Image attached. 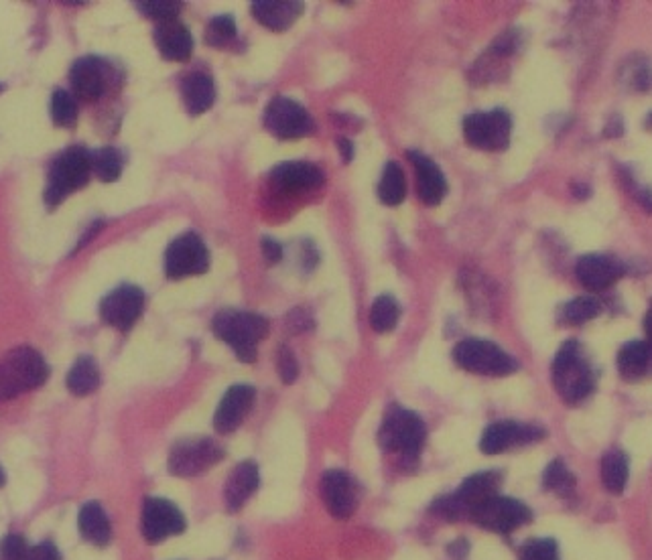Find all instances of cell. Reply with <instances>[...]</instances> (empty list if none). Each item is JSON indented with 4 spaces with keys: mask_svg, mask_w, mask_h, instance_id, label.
Returning <instances> with one entry per match:
<instances>
[{
    "mask_svg": "<svg viewBox=\"0 0 652 560\" xmlns=\"http://www.w3.org/2000/svg\"><path fill=\"white\" fill-rule=\"evenodd\" d=\"M624 132V128H622V118L620 116H614L612 118V122L606 126V130H604V134L606 136H620Z\"/></svg>",
    "mask_w": 652,
    "mask_h": 560,
    "instance_id": "cell-46",
    "label": "cell"
},
{
    "mask_svg": "<svg viewBox=\"0 0 652 560\" xmlns=\"http://www.w3.org/2000/svg\"><path fill=\"white\" fill-rule=\"evenodd\" d=\"M78 526L82 538L94 546H106L112 538L110 520L98 502H88L80 508Z\"/></svg>",
    "mask_w": 652,
    "mask_h": 560,
    "instance_id": "cell-27",
    "label": "cell"
},
{
    "mask_svg": "<svg viewBox=\"0 0 652 560\" xmlns=\"http://www.w3.org/2000/svg\"><path fill=\"white\" fill-rule=\"evenodd\" d=\"M551 380L567 404H577L596 390L598 372L579 341H565L551 364Z\"/></svg>",
    "mask_w": 652,
    "mask_h": 560,
    "instance_id": "cell-1",
    "label": "cell"
},
{
    "mask_svg": "<svg viewBox=\"0 0 652 560\" xmlns=\"http://www.w3.org/2000/svg\"><path fill=\"white\" fill-rule=\"evenodd\" d=\"M145 17L155 19L159 23L165 21H175V17L181 13L183 5L177 3V0H147V3L137 5Z\"/></svg>",
    "mask_w": 652,
    "mask_h": 560,
    "instance_id": "cell-37",
    "label": "cell"
},
{
    "mask_svg": "<svg viewBox=\"0 0 652 560\" xmlns=\"http://www.w3.org/2000/svg\"><path fill=\"white\" fill-rule=\"evenodd\" d=\"M575 276L583 289L598 293L618 283L624 276V266L608 254H585L577 260Z\"/></svg>",
    "mask_w": 652,
    "mask_h": 560,
    "instance_id": "cell-15",
    "label": "cell"
},
{
    "mask_svg": "<svg viewBox=\"0 0 652 560\" xmlns=\"http://www.w3.org/2000/svg\"><path fill=\"white\" fill-rule=\"evenodd\" d=\"M265 126L273 136L283 140L307 136L315 128L313 118L307 114V110L299 102L285 96L275 98L267 106Z\"/></svg>",
    "mask_w": 652,
    "mask_h": 560,
    "instance_id": "cell-11",
    "label": "cell"
},
{
    "mask_svg": "<svg viewBox=\"0 0 652 560\" xmlns=\"http://www.w3.org/2000/svg\"><path fill=\"white\" fill-rule=\"evenodd\" d=\"M277 366H279V374H281V378H283L285 384H291V382L297 380V376H299V364H297L293 352H291V349L287 345H283L279 349V352H277Z\"/></svg>",
    "mask_w": 652,
    "mask_h": 560,
    "instance_id": "cell-41",
    "label": "cell"
},
{
    "mask_svg": "<svg viewBox=\"0 0 652 560\" xmlns=\"http://www.w3.org/2000/svg\"><path fill=\"white\" fill-rule=\"evenodd\" d=\"M29 560H61V556L51 542H43L39 546H33Z\"/></svg>",
    "mask_w": 652,
    "mask_h": 560,
    "instance_id": "cell-42",
    "label": "cell"
},
{
    "mask_svg": "<svg viewBox=\"0 0 652 560\" xmlns=\"http://www.w3.org/2000/svg\"><path fill=\"white\" fill-rule=\"evenodd\" d=\"M453 360L460 368L480 376H510L518 370V362L504 349L486 339H464L453 347Z\"/></svg>",
    "mask_w": 652,
    "mask_h": 560,
    "instance_id": "cell-5",
    "label": "cell"
},
{
    "mask_svg": "<svg viewBox=\"0 0 652 560\" xmlns=\"http://www.w3.org/2000/svg\"><path fill=\"white\" fill-rule=\"evenodd\" d=\"M470 516L478 526L492 530V532H500V534L512 532L520 526H525L527 522H531V510L525 504H520L512 498H502V496H496V498L476 506L470 512Z\"/></svg>",
    "mask_w": 652,
    "mask_h": 560,
    "instance_id": "cell-10",
    "label": "cell"
},
{
    "mask_svg": "<svg viewBox=\"0 0 652 560\" xmlns=\"http://www.w3.org/2000/svg\"><path fill=\"white\" fill-rule=\"evenodd\" d=\"M520 560H559L557 542L551 538L529 540L520 550Z\"/></svg>",
    "mask_w": 652,
    "mask_h": 560,
    "instance_id": "cell-39",
    "label": "cell"
},
{
    "mask_svg": "<svg viewBox=\"0 0 652 560\" xmlns=\"http://www.w3.org/2000/svg\"><path fill=\"white\" fill-rule=\"evenodd\" d=\"M543 437V431L539 427L531 425H520L514 420H500V423L490 425L480 441V449L486 455H498L512 447L527 445Z\"/></svg>",
    "mask_w": 652,
    "mask_h": 560,
    "instance_id": "cell-16",
    "label": "cell"
},
{
    "mask_svg": "<svg viewBox=\"0 0 652 560\" xmlns=\"http://www.w3.org/2000/svg\"><path fill=\"white\" fill-rule=\"evenodd\" d=\"M636 195H638V201L648 209V212H652V189L636 187Z\"/></svg>",
    "mask_w": 652,
    "mask_h": 560,
    "instance_id": "cell-47",
    "label": "cell"
},
{
    "mask_svg": "<svg viewBox=\"0 0 652 560\" xmlns=\"http://www.w3.org/2000/svg\"><path fill=\"white\" fill-rule=\"evenodd\" d=\"M254 396H256V390L250 384L232 386L224 394V398L214 414V429L220 435L234 433L242 425L246 414L250 412V408L254 404Z\"/></svg>",
    "mask_w": 652,
    "mask_h": 560,
    "instance_id": "cell-18",
    "label": "cell"
},
{
    "mask_svg": "<svg viewBox=\"0 0 652 560\" xmlns=\"http://www.w3.org/2000/svg\"><path fill=\"white\" fill-rule=\"evenodd\" d=\"M618 374L626 382H640L652 376V345L648 341H628L616 358Z\"/></svg>",
    "mask_w": 652,
    "mask_h": 560,
    "instance_id": "cell-24",
    "label": "cell"
},
{
    "mask_svg": "<svg viewBox=\"0 0 652 560\" xmlns=\"http://www.w3.org/2000/svg\"><path fill=\"white\" fill-rule=\"evenodd\" d=\"M31 546L23 536L11 534L3 542H0V560H29Z\"/></svg>",
    "mask_w": 652,
    "mask_h": 560,
    "instance_id": "cell-40",
    "label": "cell"
},
{
    "mask_svg": "<svg viewBox=\"0 0 652 560\" xmlns=\"http://www.w3.org/2000/svg\"><path fill=\"white\" fill-rule=\"evenodd\" d=\"M155 43L161 55L169 61H187L193 51V37L189 29L177 21L159 23L155 29Z\"/></svg>",
    "mask_w": 652,
    "mask_h": 560,
    "instance_id": "cell-25",
    "label": "cell"
},
{
    "mask_svg": "<svg viewBox=\"0 0 652 560\" xmlns=\"http://www.w3.org/2000/svg\"><path fill=\"white\" fill-rule=\"evenodd\" d=\"M622 80L628 84V88L636 92H646L652 88V69L644 61H632L624 67Z\"/></svg>",
    "mask_w": 652,
    "mask_h": 560,
    "instance_id": "cell-38",
    "label": "cell"
},
{
    "mask_svg": "<svg viewBox=\"0 0 652 560\" xmlns=\"http://www.w3.org/2000/svg\"><path fill=\"white\" fill-rule=\"evenodd\" d=\"M644 331H646V341L652 345V303H650V309H648V313H646V317H644Z\"/></svg>",
    "mask_w": 652,
    "mask_h": 560,
    "instance_id": "cell-48",
    "label": "cell"
},
{
    "mask_svg": "<svg viewBox=\"0 0 652 560\" xmlns=\"http://www.w3.org/2000/svg\"><path fill=\"white\" fill-rule=\"evenodd\" d=\"M185 530V516L181 510L163 498H149L143 506V534L147 542L159 544L169 536Z\"/></svg>",
    "mask_w": 652,
    "mask_h": 560,
    "instance_id": "cell-13",
    "label": "cell"
},
{
    "mask_svg": "<svg viewBox=\"0 0 652 560\" xmlns=\"http://www.w3.org/2000/svg\"><path fill=\"white\" fill-rule=\"evenodd\" d=\"M500 473L496 471H482L476 475H470L458 492L451 494L453 500L458 502L460 510L464 514H470L476 506L492 500L498 496V489H500Z\"/></svg>",
    "mask_w": 652,
    "mask_h": 560,
    "instance_id": "cell-19",
    "label": "cell"
},
{
    "mask_svg": "<svg viewBox=\"0 0 652 560\" xmlns=\"http://www.w3.org/2000/svg\"><path fill=\"white\" fill-rule=\"evenodd\" d=\"M646 128H652V112H650L648 118H646Z\"/></svg>",
    "mask_w": 652,
    "mask_h": 560,
    "instance_id": "cell-50",
    "label": "cell"
},
{
    "mask_svg": "<svg viewBox=\"0 0 652 560\" xmlns=\"http://www.w3.org/2000/svg\"><path fill=\"white\" fill-rule=\"evenodd\" d=\"M449 554H451L455 560H462V558L468 554V542H466V540H455V542L449 546Z\"/></svg>",
    "mask_w": 652,
    "mask_h": 560,
    "instance_id": "cell-44",
    "label": "cell"
},
{
    "mask_svg": "<svg viewBox=\"0 0 652 560\" xmlns=\"http://www.w3.org/2000/svg\"><path fill=\"white\" fill-rule=\"evenodd\" d=\"M145 309V293L135 285H122L114 289L100 305L102 319L120 331L133 327Z\"/></svg>",
    "mask_w": 652,
    "mask_h": 560,
    "instance_id": "cell-12",
    "label": "cell"
},
{
    "mask_svg": "<svg viewBox=\"0 0 652 560\" xmlns=\"http://www.w3.org/2000/svg\"><path fill=\"white\" fill-rule=\"evenodd\" d=\"M236 37V21L230 15H218L208 23L206 41L212 47H224Z\"/></svg>",
    "mask_w": 652,
    "mask_h": 560,
    "instance_id": "cell-36",
    "label": "cell"
},
{
    "mask_svg": "<svg viewBox=\"0 0 652 560\" xmlns=\"http://www.w3.org/2000/svg\"><path fill=\"white\" fill-rule=\"evenodd\" d=\"M543 485L549 492H555L559 496H569L575 487V479L565 467L561 459H555L549 463V467L543 473Z\"/></svg>",
    "mask_w": 652,
    "mask_h": 560,
    "instance_id": "cell-35",
    "label": "cell"
},
{
    "mask_svg": "<svg viewBox=\"0 0 652 560\" xmlns=\"http://www.w3.org/2000/svg\"><path fill=\"white\" fill-rule=\"evenodd\" d=\"M338 147H340V155H342V161H352V157H354V149H352V143H350V140H346V138H340L338 140Z\"/></svg>",
    "mask_w": 652,
    "mask_h": 560,
    "instance_id": "cell-45",
    "label": "cell"
},
{
    "mask_svg": "<svg viewBox=\"0 0 652 560\" xmlns=\"http://www.w3.org/2000/svg\"><path fill=\"white\" fill-rule=\"evenodd\" d=\"M5 481H7V473H5V469H3V467H0V487L5 485Z\"/></svg>",
    "mask_w": 652,
    "mask_h": 560,
    "instance_id": "cell-49",
    "label": "cell"
},
{
    "mask_svg": "<svg viewBox=\"0 0 652 560\" xmlns=\"http://www.w3.org/2000/svg\"><path fill=\"white\" fill-rule=\"evenodd\" d=\"M260 475L254 461H242L234 467L224 485V500L230 512L240 510L258 489Z\"/></svg>",
    "mask_w": 652,
    "mask_h": 560,
    "instance_id": "cell-23",
    "label": "cell"
},
{
    "mask_svg": "<svg viewBox=\"0 0 652 560\" xmlns=\"http://www.w3.org/2000/svg\"><path fill=\"white\" fill-rule=\"evenodd\" d=\"M271 181L277 189L283 191L315 189L323 183V171L307 161H287L273 169Z\"/></svg>",
    "mask_w": 652,
    "mask_h": 560,
    "instance_id": "cell-20",
    "label": "cell"
},
{
    "mask_svg": "<svg viewBox=\"0 0 652 560\" xmlns=\"http://www.w3.org/2000/svg\"><path fill=\"white\" fill-rule=\"evenodd\" d=\"M303 13V3L295 0H256L252 3L254 19L271 31H287Z\"/></svg>",
    "mask_w": 652,
    "mask_h": 560,
    "instance_id": "cell-21",
    "label": "cell"
},
{
    "mask_svg": "<svg viewBox=\"0 0 652 560\" xmlns=\"http://www.w3.org/2000/svg\"><path fill=\"white\" fill-rule=\"evenodd\" d=\"M181 96L183 104L189 110V114L200 116L212 108L216 102V86L214 80L204 72H193L185 76L181 84Z\"/></svg>",
    "mask_w": 652,
    "mask_h": 560,
    "instance_id": "cell-26",
    "label": "cell"
},
{
    "mask_svg": "<svg viewBox=\"0 0 652 560\" xmlns=\"http://www.w3.org/2000/svg\"><path fill=\"white\" fill-rule=\"evenodd\" d=\"M212 329L216 335L228 343L240 362H254L258 343L269 335V321L254 313L242 311H222L214 317Z\"/></svg>",
    "mask_w": 652,
    "mask_h": 560,
    "instance_id": "cell-3",
    "label": "cell"
},
{
    "mask_svg": "<svg viewBox=\"0 0 652 560\" xmlns=\"http://www.w3.org/2000/svg\"><path fill=\"white\" fill-rule=\"evenodd\" d=\"M122 167H124V159H122L120 151H116L112 147L100 149V151H96L92 155V171L104 183L116 181L120 177V173H122Z\"/></svg>",
    "mask_w": 652,
    "mask_h": 560,
    "instance_id": "cell-33",
    "label": "cell"
},
{
    "mask_svg": "<svg viewBox=\"0 0 652 560\" xmlns=\"http://www.w3.org/2000/svg\"><path fill=\"white\" fill-rule=\"evenodd\" d=\"M65 382H68V388L72 394L88 396L100 386V370L92 358L84 356L72 366L68 380Z\"/></svg>",
    "mask_w": 652,
    "mask_h": 560,
    "instance_id": "cell-30",
    "label": "cell"
},
{
    "mask_svg": "<svg viewBox=\"0 0 652 560\" xmlns=\"http://www.w3.org/2000/svg\"><path fill=\"white\" fill-rule=\"evenodd\" d=\"M425 437L427 429L421 416L401 406H393L386 412L382 427L378 431V441L382 449L399 455L405 463H413L419 459Z\"/></svg>",
    "mask_w": 652,
    "mask_h": 560,
    "instance_id": "cell-2",
    "label": "cell"
},
{
    "mask_svg": "<svg viewBox=\"0 0 652 560\" xmlns=\"http://www.w3.org/2000/svg\"><path fill=\"white\" fill-rule=\"evenodd\" d=\"M210 268V252L198 234L175 238L165 252V274L173 280L204 274Z\"/></svg>",
    "mask_w": 652,
    "mask_h": 560,
    "instance_id": "cell-9",
    "label": "cell"
},
{
    "mask_svg": "<svg viewBox=\"0 0 652 560\" xmlns=\"http://www.w3.org/2000/svg\"><path fill=\"white\" fill-rule=\"evenodd\" d=\"M602 311V303L596 297H577L563 305L561 319L567 325H583L592 319H596Z\"/></svg>",
    "mask_w": 652,
    "mask_h": 560,
    "instance_id": "cell-32",
    "label": "cell"
},
{
    "mask_svg": "<svg viewBox=\"0 0 652 560\" xmlns=\"http://www.w3.org/2000/svg\"><path fill=\"white\" fill-rule=\"evenodd\" d=\"M630 463L624 451L612 449L602 459V483L610 494H622L628 483Z\"/></svg>",
    "mask_w": 652,
    "mask_h": 560,
    "instance_id": "cell-28",
    "label": "cell"
},
{
    "mask_svg": "<svg viewBox=\"0 0 652 560\" xmlns=\"http://www.w3.org/2000/svg\"><path fill=\"white\" fill-rule=\"evenodd\" d=\"M70 80L72 90L80 100H100L108 88V65L98 57H82L74 63Z\"/></svg>",
    "mask_w": 652,
    "mask_h": 560,
    "instance_id": "cell-17",
    "label": "cell"
},
{
    "mask_svg": "<svg viewBox=\"0 0 652 560\" xmlns=\"http://www.w3.org/2000/svg\"><path fill=\"white\" fill-rule=\"evenodd\" d=\"M407 195V181H405V173L397 163H386L382 179L378 183V197L384 205H401L405 201Z\"/></svg>",
    "mask_w": 652,
    "mask_h": 560,
    "instance_id": "cell-29",
    "label": "cell"
},
{
    "mask_svg": "<svg viewBox=\"0 0 652 560\" xmlns=\"http://www.w3.org/2000/svg\"><path fill=\"white\" fill-rule=\"evenodd\" d=\"M92 173V155L82 147H72L63 151L51 171H49V183L45 189V201L47 205H57L72 191L84 187L88 183V177Z\"/></svg>",
    "mask_w": 652,
    "mask_h": 560,
    "instance_id": "cell-6",
    "label": "cell"
},
{
    "mask_svg": "<svg viewBox=\"0 0 652 560\" xmlns=\"http://www.w3.org/2000/svg\"><path fill=\"white\" fill-rule=\"evenodd\" d=\"M260 248H263L265 258H267L271 264L281 262V258H283V248H281L279 242H275L273 238H263V240H260Z\"/></svg>",
    "mask_w": 652,
    "mask_h": 560,
    "instance_id": "cell-43",
    "label": "cell"
},
{
    "mask_svg": "<svg viewBox=\"0 0 652 560\" xmlns=\"http://www.w3.org/2000/svg\"><path fill=\"white\" fill-rule=\"evenodd\" d=\"M51 118L57 126L70 128L78 120V104L74 96L65 90H55L51 96Z\"/></svg>",
    "mask_w": 652,
    "mask_h": 560,
    "instance_id": "cell-34",
    "label": "cell"
},
{
    "mask_svg": "<svg viewBox=\"0 0 652 560\" xmlns=\"http://www.w3.org/2000/svg\"><path fill=\"white\" fill-rule=\"evenodd\" d=\"M47 364L31 347H17L0 360V402L39 388L47 380Z\"/></svg>",
    "mask_w": 652,
    "mask_h": 560,
    "instance_id": "cell-4",
    "label": "cell"
},
{
    "mask_svg": "<svg viewBox=\"0 0 652 560\" xmlns=\"http://www.w3.org/2000/svg\"><path fill=\"white\" fill-rule=\"evenodd\" d=\"M224 459V449L214 439L179 441L169 455V471L177 477H195Z\"/></svg>",
    "mask_w": 652,
    "mask_h": 560,
    "instance_id": "cell-8",
    "label": "cell"
},
{
    "mask_svg": "<svg viewBox=\"0 0 652 560\" xmlns=\"http://www.w3.org/2000/svg\"><path fill=\"white\" fill-rule=\"evenodd\" d=\"M401 319V307L395 297L380 295L370 309V327L376 333H388L397 327Z\"/></svg>",
    "mask_w": 652,
    "mask_h": 560,
    "instance_id": "cell-31",
    "label": "cell"
},
{
    "mask_svg": "<svg viewBox=\"0 0 652 560\" xmlns=\"http://www.w3.org/2000/svg\"><path fill=\"white\" fill-rule=\"evenodd\" d=\"M407 157L411 159L417 173V189L421 201L427 205H439L447 195V181L441 169L429 157L417 151H409Z\"/></svg>",
    "mask_w": 652,
    "mask_h": 560,
    "instance_id": "cell-22",
    "label": "cell"
},
{
    "mask_svg": "<svg viewBox=\"0 0 652 560\" xmlns=\"http://www.w3.org/2000/svg\"><path fill=\"white\" fill-rule=\"evenodd\" d=\"M512 120L506 110L476 112L464 120V136L480 151H504L510 143Z\"/></svg>",
    "mask_w": 652,
    "mask_h": 560,
    "instance_id": "cell-7",
    "label": "cell"
},
{
    "mask_svg": "<svg viewBox=\"0 0 652 560\" xmlns=\"http://www.w3.org/2000/svg\"><path fill=\"white\" fill-rule=\"evenodd\" d=\"M321 500L328 508V512L338 518L346 520L356 510V483L350 473L342 469H330L321 475L319 483Z\"/></svg>",
    "mask_w": 652,
    "mask_h": 560,
    "instance_id": "cell-14",
    "label": "cell"
}]
</instances>
